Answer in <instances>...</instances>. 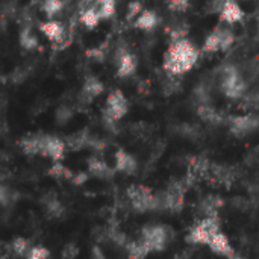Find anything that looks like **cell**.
<instances>
[{"label": "cell", "instance_id": "20", "mask_svg": "<svg viewBox=\"0 0 259 259\" xmlns=\"http://www.w3.org/2000/svg\"><path fill=\"white\" fill-rule=\"evenodd\" d=\"M197 115L200 117V120H203V121H206L209 124H220L223 121V117L212 106H209L206 103L200 105L197 108Z\"/></svg>", "mask_w": 259, "mask_h": 259}, {"label": "cell", "instance_id": "26", "mask_svg": "<svg viewBox=\"0 0 259 259\" xmlns=\"http://www.w3.org/2000/svg\"><path fill=\"white\" fill-rule=\"evenodd\" d=\"M99 20H100V17H99L97 11H96L94 8H87V9H83L82 14H80V23H82L85 27H88V29L96 27V26L99 24Z\"/></svg>", "mask_w": 259, "mask_h": 259}, {"label": "cell", "instance_id": "51", "mask_svg": "<svg viewBox=\"0 0 259 259\" xmlns=\"http://www.w3.org/2000/svg\"><path fill=\"white\" fill-rule=\"evenodd\" d=\"M97 0H80V6H90V5H94Z\"/></svg>", "mask_w": 259, "mask_h": 259}, {"label": "cell", "instance_id": "41", "mask_svg": "<svg viewBox=\"0 0 259 259\" xmlns=\"http://www.w3.org/2000/svg\"><path fill=\"white\" fill-rule=\"evenodd\" d=\"M140 12H143V5L140 0H134L129 3V8H127V18H132L135 15H138Z\"/></svg>", "mask_w": 259, "mask_h": 259}, {"label": "cell", "instance_id": "4", "mask_svg": "<svg viewBox=\"0 0 259 259\" xmlns=\"http://www.w3.org/2000/svg\"><path fill=\"white\" fill-rule=\"evenodd\" d=\"M187 181H176L171 182L165 193L159 196L161 199V209H168L173 212H178L184 208V199L187 191Z\"/></svg>", "mask_w": 259, "mask_h": 259}, {"label": "cell", "instance_id": "13", "mask_svg": "<svg viewBox=\"0 0 259 259\" xmlns=\"http://www.w3.org/2000/svg\"><path fill=\"white\" fill-rule=\"evenodd\" d=\"M115 168L121 173L126 175H134L138 168V164L135 161V158L129 153H126L124 150H118L115 153Z\"/></svg>", "mask_w": 259, "mask_h": 259}, {"label": "cell", "instance_id": "40", "mask_svg": "<svg viewBox=\"0 0 259 259\" xmlns=\"http://www.w3.org/2000/svg\"><path fill=\"white\" fill-rule=\"evenodd\" d=\"M49 258V250L44 249V247H33L30 252H29V256L27 259H47Z\"/></svg>", "mask_w": 259, "mask_h": 259}, {"label": "cell", "instance_id": "12", "mask_svg": "<svg viewBox=\"0 0 259 259\" xmlns=\"http://www.w3.org/2000/svg\"><path fill=\"white\" fill-rule=\"evenodd\" d=\"M41 203L44 205V209L50 219H61L65 212L64 205L58 199L55 193H47L41 197Z\"/></svg>", "mask_w": 259, "mask_h": 259}, {"label": "cell", "instance_id": "1", "mask_svg": "<svg viewBox=\"0 0 259 259\" xmlns=\"http://www.w3.org/2000/svg\"><path fill=\"white\" fill-rule=\"evenodd\" d=\"M199 59L197 49L188 39L175 41L164 58V70L168 74H182L194 67Z\"/></svg>", "mask_w": 259, "mask_h": 259}, {"label": "cell", "instance_id": "22", "mask_svg": "<svg viewBox=\"0 0 259 259\" xmlns=\"http://www.w3.org/2000/svg\"><path fill=\"white\" fill-rule=\"evenodd\" d=\"M158 23V17L153 11H143L135 21V27L141 30H152Z\"/></svg>", "mask_w": 259, "mask_h": 259}, {"label": "cell", "instance_id": "38", "mask_svg": "<svg viewBox=\"0 0 259 259\" xmlns=\"http://www.w3.org/2000/svg\"><path fill=\"white\" fill-rule=\"evenodd\" d=\"M190 6V0H170L168 8L173 12H184Z\"/></svg>", "mask_w": 259, "mask_h": 259}, {"label": "cell", "instance_id": "35", "mask_svg": "<svg viewBox=\"0 0 259 259\" xmlns=\"http://www.w3.org/2000/svg\"><path fill=\"white\" fill-rule=\"evenodd\" d=\"M12 250H14V253L15 255H18V256H23V255H26L27 253V250H29V243L24 240V238H15L14 241H12Z\"/></svg>", "mask_w": 259, "mask_h": 259}, {"label": "cell", "instance_id": "42", "mask_svg": "<svg viewBox=\"0 0 259 259\" xmlns=\"http://www.w3.org/2000/svg\"><path fill=\"white\" fill-rule=\"evenodd\" d=\"M228 0H209L208 3V12L209 14H215V12H222L225 5Z\"/></svg>", "mask_w": 259, "mask_h": 259}, {"label": "cell", "instance_id": "18", "mask_svg": "<svg viewBox=\"0 0 259 259\" xmlns=\"http://www.w3.org/2000/svg\"><path fill=\"white\" fill-rule=\"evenodd\" d=\"M39 29H41V32H42L49 39H52V41H55V42L59 41V39L64 36L65 30H67L59 21H46V23H41Z\"/></svg>", "mask_w": 259, "mask_h": 259}, {"label": "cell", "instance_id": "16", "mask_svg": "<svg viewBox=\"0 0 259 259\" xmlns=\"http://www.w3.org/2000/svg\"><path fill=\"white\" fill-rule=\"evenodd\" d=\"M44 144V135H29L21 140L20 146L27 155H41Z\"/></svg>", "mask_w": 259, "mask_h": 259}, {"label": "cell", "instance_id": "6", "mask_svg": "<svg viewBox=\"0 0 259 259\" xmlns=\"http://www.w3.org/2000/svg\"><path fill=\"white\" fill-rule=\"evenodd\" d=\"M127 112V100L124 94L118 90L112 91L106 99V108L103 111V120L109 124L115 123Z\"/></svg>", "mask_w": 259, "mask_h": 259}, {"label": "cell", "instance_id": "27", "mask_svg": "<svg viewBox=\"0 0 259 259\" xmlns=\"http://www.w3.org/2000/svg\"><path fill=\"white\" fill-rule=\"evenodd\" d=\"M215 32H217L219 39H220V50H228L235 41L234 32L231 29H226V27H217Z\"/></svg>", "mask_w": 259, "mask_h": 259}, {"label": "cell", "instance_id": "8", "mask_svg": "<svg viewBox=\"0 0 259 259\" xmlns=\"http://www.w3.org/2000/svg\"><path fill=\"white\" fill-rule=\"evenodd\" d=\"M258 127L259 118L255 115H238L231 120V132L238 138H243V137L252 134Z\"/></svg>", "mask_w": 259, "mask_h": 259}, {"label": "cell", "instance_id": "14", "mask_svg": "<svg viewBox=\"0 0 259 259\" xmlns=\"http://www.w3.org/2000/svg\"><path fill=\"white\" fill-rule=\"evenodd\" d=\"M102 93H103V83H102L97 77L90 76V77H87V80H85V83H83L80 97H82V100H85V102H91L93 99H96V97L100 96Z\"/></svg>", "mask_w": 259, "mask_h": 259}, {"label": "cell", "instance_id": "46", "mask_svg": "<svg viewBox=\"0 0 259 259\" xmlns=\"http://www.w3.org/2000/svg\"><path fill=\"white\" fill-rule=\"evenodd\" d=\"M12 79H14V82H15V83L23 82V80L26 79V71H23V70H17V71L12 74Z\"/></svg>", "mask_w": 259, "mask_h": 259}, {"label": "cell", "instance_id": "15", "mask_svg": "<svg viewBox=\"0 0 259 259\" xmlns=\"http://www.w3.org/2000/svg\"><path fill=\"white\" fill-rule=\"evenodd\" d=\"M208 244H209V247L212 249V252H215V253H219V255H223V256H226V258H229V256L234 253V250H232L231 246H229L228 238H226L222 232L214 234V235L211 237V240H209Z\"/></svg>", "mask_w": 259, "mask_h": 259}, {"label": "cell", "instance_id": "7", "mask_svg": "<svg viewBox=\"0 0 259 259\" xmlns=\"http://www.w3.org/2000/svg\"><path fill=\"white\" fill-rule=\"evenodd\" d=\"M171 238L173 231L165 226H146L143 229V241L150 247V250H164Z\"/></svg>", "mask_w": 259, "mask_h": 259}, {"label": "cell", "instance_id": "3", "mask_svg": "<svg viewBox=\"0 0 259 259\" xmlns=\"http://www.w3.org/2000/svg\"><path fill=\"white\" fill-rule=\"evenodd\" d=\"M220 77H222V90L223 93L231 97V99H240L244 97L246 93V82L240 77L238 71L235 70V67L228 65L225 68H222L220 71Z\"/></svg>", "mask_w": 259, "mask_h": 259}, {"label": "cell", "instance_id": "30", "mask_svg": "<svg viewBox=\"0 0 259 259\" xmlns=\"http://www.w3.org/2000/svg\"><path fill=\"white\" fill-rule=\"evenodd\" d=\"M49 173H50L53 178H58V179H73V176H74L67 167H64V165L59 164V162L53 164L52 168L49 170Z\"/></svg>", "mask_w": 259, "mask_h": 259}, {"label": "cell", "instance_id": "49", "mask_svg": "<svg viewBox=\"0 0 259 259\" xmlns=\"http://www.w3.org/2000/svg\"><path fill=\"white\" fill-rule=\"evenodd\" d=\"M193 258V250L190 249V250H182L181 253H178L175 259H191Z\"/></svg>", "mask_w": 259, "mask_h": 259}, {"label": "cell", "instance_id": "48", "mask_svg": "<svg viewBox=\"0 0 259 259\" xmlns=\"http://www.w3.org/2000/svg\"><path fill=\"white\" fill-rule=\"evenodd\" d=\"M76 185H80V184H83L85 181H87V175L85 173H79V175H74L73 176V179H71Z\"/></svg>", "mask_w": 259, "mask_h": 259}, {"label": "cell", "instance_id": "52", "mask_svg": "<svg viewBox=\"0 0 259 259\" xmlns=\"http://www.w3.org/2000/svg\"><path fill=\"white\" fill-rule=\"evenodd\" d=\"M258 156H259V149H258Z\"/></svg>", "mask_w": 259, "mask_h": 259}, {"label": "cell", "instance_id": "53", "mask_svg": "<svg viewBox=\"0 0 259 259\" xmlns=\"http://www.w3.org/2000/svg\"><path fill=\"white\" fill-rule=\"evenodd\" d=\"M258 29H259V26H258Z\"/></svg>", "mask_w": 259, "mask_h": 259}, {"label": "cell", "instance_id": "29", "mask_svg": "<svg viewBox=\"0 0 259 259\" xmlns=\"http://www.w3.org/2000/svg\"><path fill=\"white\" fill-rule=\"evenodd\" d=\"M162 91H164L165 96H173V94L179 93V91H181V80H178V79L175 77V74H171V76L164 82Z\"/></svg>", "mask_w": 259, "mask_h": 259}, {"label": "cell", "instance_id": "32", "mask_svg": "<svg viewBox=\"0 0 259 259\" xmlns=\"http://www.w3.org/2000/svg\"><path fill=\"white\" fill-rule=\"evenodd\" d=\"M188 33V26L185 23H178L175 24L171 29H170V38L171 41H179V39H184Z\"/></svg>", "mask_w": 259, "mask_h": 259}, {"label": "cell", "instance_id": "23", "mask_svg": "<svg viewBox=\"0 0 259 259\" xmlns=\"http://www.w3.org/2000/svg\"><path fill=\"white\" fill-rule=\"evenodd\" d=\"M90 141H91V138L88 137L87 132H77L65 140V146L71 150H80L85 146H90Z\"/></svg>", "mask_w": 259, "mask_h": 259}, {"label": "cell", "instance_id": "39", "mask_svg": "<svg viewBox=\"0 0 259 259\" xmlns=\"http://www.w3.org/2000/svg\"><path fill=\"white\" fill-rule=\"evenodd\" d=\"M79 255V249L76 244H67L65 249L62 250L61 259H76Z\"/></svg>", "mask_w": 259, "mask_h": 259}, {"label": "cell", "instance_id": "31", "mask_svg": "<svg viewBox=\"0 0 259 259\" xmlns=\"http://www.w3.org/2000/svg\"><path fill=\"white\" fill-rule=\"evenodd\" d=\"M62 6H64L62 0H44L42 11L46 12L47 17H53V15H56L62 9Z\"/></svg>", "mask_w": 259, "mask_h": 259}, {"label": "cell", "instance_id": "10", "mask_svg": "<svg viewBox=\"0 0 259 259\" xmlns=\"http://www.w3.org/2000/svg\"><path fill=\"white\" fill-rule=\"evenodd\" d=\"M115 62L118 64V76L127 77L137 70V58L126 52V49H118L115 55Z\"/></svg>", "mask_w": 259, "mask_h": 259}, {"label": "cell", "instance_id": "5", "mask_svg": "<svg viewBox=\"0 0 259 259\" xmlns=\"http://www.w3.org/2000/svg\"><path fill=\"white\" fill-rule=\"evenodd\" d=\"M217 232H220V222L217 215L206 217L205 220H202L199 225H196L191 229L187 240L193 244H208L211 237Z\"/></svg>", "mask_w": 259, "mask_h": 259}, {"label": "cell", "instance_id": "43", "mask_svg": "<svg viewBox=\"0 0 259 259\" xmlns=\"http://www.w3.org/2000/svg\"><path fill=\"white\" fill-rule=\"evenodd\" d=\"M244 106L247 109H256V108H259V96H255V94L244 96Z\"/></svg>", "mask_w": 259, "mask_h": 259}, {"label": "cell", "instance_id": "17", "mask_svg": "<svg viewBox=\"0 0 259 259\" xmlns=\"http://www.w3.org/2000/svg\"><path fill=\"white\" fill-rule=\"evenodd\" d=\"M220 18H222V21L232 24V23H237L243 18V11L235 0H228L223 11L220 12Z\"/></svg>", "mask_w": 259, "mask_h": 259}, {"label": "cell", "instance_id": "2", "mask_svg": "<svg viewBox=\"0 0 259 259\" xmlns=\"http://www.w3.org/2000/svg\"><path fill=\"white\" fill-rule=\"evenodd\" d=\"M126 194H127V199L131 200L134 209H137L140 212L161 209V199H159V196L152 194V191L149 188H146V187H141V185L129 187Z\"/></svg>", "mask_w": 259, "mask_h": 259}, {"label": "cell", "instance_id": "45", "mask_svg": "<svg viewBox=\"0 0 259 259\" xmlns=\"http://www.w3.org/2000/svg\"><path fill=\"white\" fill-rule=\"evenodd\" d=\"M232 203H234L235 208H238V209H241V211L247 209L249 205H250V202H249L247 199H243V197H235V199L232 200Z\"/></svg>", "mask_w": 259, "mask_h": 259}, {"label": "cell", "instance_id": "28", "mask_svg": "<svg viewBox=\"0 0 259 259\" xmlns=\"http://www.w3.org/2000/svg\"><path fill=\"white\" fill-rule=\"evenodd\" d=\"M20 42H21V46H23L26 50H33V49L38 47V39H36V36H35L29 29H24V30L21 32Z\"/></svg>", "mask_w": 259, "mask_h": 259}, {"label": "cell", "instance_id": "47", "mask_svg": "<svg viewBox=\"0 0 259 259\" xmlns=\"http://www.w3.org/2000/svg\"><path fill=\"white\" fill-rule=\"evenodd\" d=\"M138 91H140L141 94H147V93L150 91V82H149V80H143V82H140V85H138Z\"/></svg>", "mask_w": 259, "mask_h": 259}, {"label": "cell", "instance_id": "44", "mask_svg": "<svg viewBox=\"0 0 259 259\" xmlns=\"http://www.w3.org/2000/svg\"><path fill=\"white\" fill-rule=\"evenodd\" d=\"M87 56L88 58H93L94 61H103L105 52H103V49H91V50L87 52Z\"/></svg>", "mask_w": 259, "mask_h": 259}, {"label": "cell", "instance_id": "37", "mask_svg": "<svg viewBox=\"0 0 259 259\" xmlns=\"http://www.w3.org/2000/svg\"><path fill=\"white\" fill-rule=\"evenodd\" d=\"M71 115H73V109L68 108V106H61L56 111V120H58V123H67L71 118Z\"/></svg>", "mask_w": 259, "mask_h": 259}, {"label": "cell", "instance_id": "9", "mask_svg": "<svg viewBox=\"0 0 259 259\" xmlns=\"http://www.w3.org/2000/svg\"><path fill=\"white\" fill-rule=\"evenodd\" d=\"M237 170L234 167H228V165H217V164H212L211 167V171H209V178L212 182L219 184V185H223V187H231L235 179H237Z\"/></svg>", "mask_w": 259, "mask_h": 259}, {"label": "cell", "instance_id": "11", "mask_svg": "<svg viewBox=\"0 0 259 259\" xmlns=\"http://www.w3.org/2000/svg\"><path fill=\"white\" fill-rule=\"evenodd\" d=\"M65 152V143L61 141L56 137H47L44 135V144H42V153L44 156H50L55 161H59L64 156Z\"/></svg>", "mask_w": 259, "mask_h": 259}, {"label": "cell", "instance_id": "21", "mask_svg": "<svg viewBox=\"0 0 259 259\" xmlns=\"http://www.w3.org/2000/svg\"><path fill=\"white\" fill-rule=\"evenodd\" d=\"M222 205H223L222 197H219V196H208L200 203V212L206 214V217H214V215H217L219 208Z\"/></svg>", "mask_w": 259, "mask_h": 259}, {"label": "cell", "instance_id": "34", "mask_svg": "<svg viewBox=\"0 0 259 259\" xmlns=\"http://www.w3.org/2000/svg\"><path fill=\"white\" fill-rule=\"evenodd\" d=\"M181 134H182L184 137L190 138V140H197V138L202 135V131H200L199 126H196V124H184V126L181 127Z\"/></svg>", "mask_w": 259, "mask_h": 259}, {"label": "cell", "instance_id": "19", "mask_svg": "<svg viewBox=\"0 0 259 259\" xmlns=\"http://www.w3.org/2000/svg\"><path fill=\"white\" fill-rule=\"evenodd\" d=\"M88 170L93 176H97V178H111L112 176V170L109 168V165L99 158L88 159Z\"/></svg>", "mask_w": 259, "mask_h": 259}, {"label": "cell", "instance_id": "24", "mask_svg": "<svg viewBox=\"0 0 259 259\" xmlns=\"http://www.w3.org/2000/svg\"><path fill=\"white\" fill-rule=\"evenodd\" d=\"M150 252V247L141 240L132 244H127V255L129 259H144Z\"/></svg>", "mask_w": 259, "mask_h": 259}, {"label": "cell", "instance_id": "25", "mask_svg": "<svg viewBox=\"0 0 259 259\" xmlns=\"http://www.w3.org/2000/svg\"><path fill=\"white\" fill-rule=\"evenodd\" d=\"M100 18H109L115 11V0H97L93 6Z\"/></svg>", "mask_w": 259, "mask_h": 259}, {"label": "cell", "instance_id": "36", "mask_svg": "<svg viewBox=\"0 0 259 259\" xmlns=\"http://www.w3.org/2000/svg\"><path fill=\"white\" fill-rule=\"evenodd\" d=\"M15 199H17V193L8 190L6 187H2V190H0V200H2L3 206H8V205L14 203Z\"/></svg>", "mask_w": 259, "mask_h": 259}, {"label": "cell", "instance_id": "50", "mask_svg": "<svg viewBox=\"0 0 259 259\" xmlns=\"http://www.w3.org/2000/svg\"><path fill=\"white\" fill-rule=\"evenodd\" d=\"M91 259H105V256H103V253H102V250L99 247H94L93 249V256H91Z\"/></svg>", "mask_w": 259, "mask_h": 259}, {"label": "cell", "instance_id": "33", "mask_svg": "<svg viewBox=\"0 0 259 259\" xmlns=\"http://www.w3.org/2000/svg\"><path fill=\"white\" fill-rule=\"evenodd\" d=\"M203 50L208 52V53H214V52L220 50V39H219V35H217L215 30L206 38V41L203 44Z\"/></svg>", "mask_w": 259, "mask_h": 259}]
</instances>
